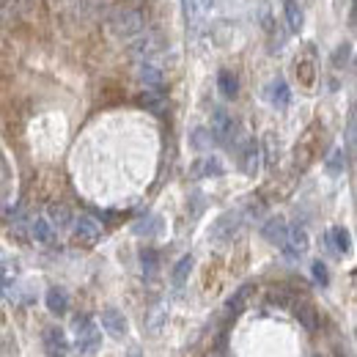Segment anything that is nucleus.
Here are the masks:
<instances>
[{
  "label": "nucleus",
  "instance_id": "obj_32",
  "mask_svg": "<svg viewBox=\"0 0 357 357\" xmlns=\"http://www.w3.org/2000/svg\"><path fill=\"white\" fill-rule=\"evenodd\" d=\"M143 269H146V275H154V269H157V253L154 250L143 253Z\"/></svg>",
  "mask_w": 357,
  "mask_h": 357
},
{
  "label": "nucleus",
  "instance_id": "obj_36",
  "mask_svg": "<svg viewBox=\"0 0 357 357\" xmlns=\"http://www.w3.org/2000/svg\"><path fill=\"white\" fill-rule=\"evenodd\" d=\"M206 357H220V355H206Z\"/></svg>",
  "mask_w": 357,
  "mask_h": 357
},
{
  "label": "nucleus",
  "instance_id": "obj_3",
  "mask_svg": "<svg viewBox=\"0 0 357 357\" xmlns=\"http://www.w3.org/2000/svg\"><path fill=\"white\" fill-rule=\"evenodd\" d=\"M209 132H212V140H215V143L234 146V140H236V135H239V124H236L225 110H218V113L212 116V127H209Z\"/></svg>",
  "mask_w": 357,
  "mask_h": 357
},
{
  "label": "nucleus",
  "instance_id": "obj_34",
  "mask_svg": "<svg viewBox=\"0 0 357 357\" xmlns=\"http://www.w3.org/2000/svg\"><path fill=\"white\" fill-rule=\"evenodd\" d=\"M14 11H17V8H14L8 0H0V25H3V22H6V20L14 14Z\"/></svg>",
  "mask_w": 357,
  "mask_h": 357
},
{
  "label": "nucleus",
  "instance_id": "obj_33",
  "mask_svg": "<svg viewBox=\"0 0 357 357\" xmlns=\"http://www.w3.org/2000/svg\"><path fill=\"white\" fill-rule=\"evenodd\" d=\"M313 278H316V280H319L321 286H327V280H330V275H327V267H324L321 261H316V264H313Z\"/></svg>",
  "mask_w": 357,
  "mask_h": 357
},
{
  "label": "nucleus",
  "instance_id": "obj_24",
  "mask_svg": "<svg viewBox=\"0 0 357 357\" xmlns=\"http://www.w3.org/2000/svg\"><path fill=\"white\" fill-rule=\"evenodd\" d=\"M283 11H286L289 28H291V31H300V28H303V8H300V3H297V0H286V3H283Z\"/></svg>",
  "mask_w": 357,
  "mask_h": 357
},
{
  "label": "nucleus",
  "instance_id": "obj_8",
  "mask_svg": "<svg viewBox=\"0 0 357 357\" xmlns=\"http://www.w3.org/2000/svg\"><path fill=\"white\" fill-rule=\"evenodd\" d=\"M99 324H102V330H105L110 338H124L127 330H130L127 316L119 311V308H105L102 316H99Z\"/></svg>",
  "mask_w": 357,
  "mask_h": 357
},
{
  "label": "nucleus",
  "instance_id": "obj_1",
  "mask_svg": "<svg viewBox=\"0 0 357 357\" xmlns=\"http://www.w3.org/2000/svg\"><path fill=\"white\" fill-rule=\"evenodd\" d=\"M107 28H110V33H113L116 39L132 42L137 33H143V31H146V22H143V17H140V11H137V8L119 6V8H113V11H110V17H107Z\"/></svg>",
  "mask_w": 357,
  "mask_h": 357
},
{
  "label": "nucleus",
  "instance_id": "obj_28",
  "mask_svg": "<svg viewBox=\"0 0 357 357\" xmlns=\"http://www.w3.org/2000/svg\"><path fill=\"white\" fill-rule=\"evenodd\" d=\"M344 165H347V162H344V149H341V146H335V149L330 151V157H327V171L335 176V174H341V171H344Z\"/></svg>",
  "mask_w": 357,
  "mask_h": 357
},
{
  "label": "nucleus",
  "instance_id": "obj_35",
  "mask_svg": "<svg viewBox=\"0 0 357 357\" xmlns=\"http://www.w3.org/2000/svg\"><path fill=\"white\" fill-rule=\"evenodd\" d=\"M127 357H143V352H140V347H130V352H127Z\"/></svg>",
  "mask_w": 357,
  "mask_h": 357
},
{
  "label": "nucleus",
  "instance_id": "obj_17",
  "mask_svg": "<svg viewBox=\"0 0 357 357\" xmlns=\"http://www.w3.org/2000/svg\"><path fill=\"white\" fill-rule=\"evenodd\" d=\"M14 289H17V264L11 261H0V291L3 297H14Z\"/></svg>",
  "mask_w": 357,
  "mask_h": 357
},
{
  "label": "nucleus",
  "instance_id": "obj_4",
  "mask_svg": "<svg viewBox=\"0 0 357 357\" xmlns=\"http://www.w3.org/2000/svg\"><path fill=\"white\" fill-rule=\"evenodd\" d=\"M245 225V215L242 212H225L218 218V223L212 225V239L215 242H231Z\"/></svg>",
  "mask_w": 357,
  "mask_h": 357
},
{
  "label": "nucleus",
  "instance_id": "obj_30",
  "mask_svg": "<svg viewBox=\"0 0 357 357\" xmlns=\"http://www.w3.org/2000/svg\"><path fill=\"white\" fill-rule=\"evenodd\" d=\"M162 321H165V311L162 308H154V311L146 316V324H149V333H160V327H162Z\"/></svg>",
  "mask_w": 357,
  "mask_h": 357
},
{
  "label": "nucleus",
  "instance_id": "obj_37",
  "mask_svg": "<svg viewBox=\"0 0 357 357\" xmlns=\"http://www.w3.org/2000/svg\"><path fill=\"white\" fill-rule=\"evenodd\" d=\"M311 357H321V355H311Z\"/></svg>",
  "mask_w": 357,
  "mask_h": 357
},
{
  "label": "nucleus",
  "instance_id": "obj_26",
  "mask_svg": "<svg viewBox=\"0 0 357 357\" xmlns=\"http://www.w3.org/2000/svg\"><path fill=\"white\" fill-rule=\"evenodd\" d=\"M327 239H330V245H333L338 253H347V250H349V245H352V242H349V231H347V228H333Z\"/></svg>",
  "mask_w": 357,
  "mask_h": 357
},
{
  "label": "nucleus",
  "instance_id": "obj_2",
  "mask_svg": "<svg viewBox=\"0 0 357 357\" xmlns=\"http://www.w3.org/2000/svg\"><path fill=\"white\" fill-rule=\"evenodd\" d=\"M99 344H102L99 324H93L91 316H77L75 319V352H77V357L96 355Z\"/></svg>",
  "mask_w": 357,
  "mask_h": 357
},
{
  "label": "nucleus",
  "instance_id": "obj_16",
  "mask_svg": "<svg viewBox=\"0 0 357 357\" xmlns=\"http://www.w3.org/2000/svg\"><path fill=\"white\" fill-rule=\"evenodd\" d=\"M45 218H47V223L52 225L55 231H61V228H69V225H72V212H69V206H63V204H50Z\"/></svg>",
  "mask_w": 357,
  "mask_h": 357
},
{
  "label": "nucleus",
  "instance_id": "obj_10",
  "mask_svg": "<svg viewBox=\"0 0 357 357\" xmlns=\"http://www.w3.org/2000/svg\"><path fill=\"white\" fill-rule=\"evenodd\" d=\"M157 50H160V42H157V36L151 31L137 33L132 42H130V55L137 58V61H151Z\"/></svg>",
  "mask_w": 357,
  "mask_h": 357
},
{
  "label": "nucleus",
  "instance_id": "obj_31",
  "mask_svg": "<svg viewBox=\"0 0 357 357\" xmlns=\"http://www.w3.org/2000/svg\"><path fill=\"white\" fill-rule=\"evenodd\" d=\"M349 55H352V47L349 45H341L335 50V55H333V63H335V69H344L347 63H349Z\"/></svg>",
  "mask_w": 357,
  "mask_h": 357
},
{
  "label": "nucleus",
  "instance_id": "obj_22",
  "mask_svg": "<svg viewBox=\"0 0 357 357\" xmlns=\"http://www.w3.org/2000/svg\"><path fill=\"white\" fill-rule=\"evenodd\" d=\"M294 313H297V319H300V324H305V330H316L319 327V313H316V308L313 305H308L305 300H300V305L294 308Z\"/></svg>",
  "mask_w": 357,
  "mask_h": 357
},
{
  "label": "nucleus",
  "instance_id": "obj_13",
  "mask_svg": "<svg viewBox=\"0 0 357 357\" xmlns=\"http://www.w3.org/2000/svg\"><path fill=\"white\" fill-rule=\"evenodd\" d=\"M225 168L223 162L218 160V157H204V160H198L195 165H192V171H190V176L192 178H209V176H223Z\"/></svg>",
  "mask_w": 357,
  "mask_h": 357
},
{
  "label": "nucleus",
  "instance_id": "obj_18",
  "mask_svg": "<svg viewBox=\"0 0 357 357\" xmlns=\"http://www.w3.org/2000/svg\"><path fill=\"white\" fill-rule=\"evenodd\" d=\"M269 99H272L275 107H289V102H291V91H289V83H286L283 77H278V80L272 83Z\"/></svg>",
  "mask_w": 357,
  "mask_h": 357
},
{
  "label": "nucleus",
  "instance_id": "obj_25",
  "mask_svg": "<svg viewBox=\"0 0 357 357\" xmlns=\"http://www.w3.org/2000/svg\"><path fill=\"white\" fill-rule=\"evenodd\" d=\"M140 105H143L146 110H151V113H162L165 96H162V91H146V93L140 96Z\"/></svg>",
  "mask_w": 357,
  "mask_h": 357
},
{
  "label": "nucleus",
  "instance_id": "obj_5",
  "mask_svg": "<svg viewBox=\"0 0 357 357\" xmlns=\"http://www.w3.org/2000/svg\"><path fill=\"white\" fill-rule=\"evenodd\" d=\"M137 80L146 91H162L165 86V69L151 58V61H140L137 63Z\"/></svg>",
  "mask_w": 357,
  "mask_h": 357
},
{
  "label": "nucleus",
  "instance_id": "obj_9",
  "mask_svg": "<svg viewBox=\"0 0 357 357\" xmlns=\"http://www.w3.org/2000/svg\"><path fill=\"white\" fill-rule=\"evenodd\" d=\"M75 239H77L80 245H96V242L102 239V223L93 220L91 215H80V218L75 220Z\"/></svg>",
  "mask_w": 357,
  "mask_h": 357
},
{
  "label": "nucleus",
  "instance_id": "obj_14",
  "mask_svg": "<svg viewBox=\"0 0 357 357\" xmlns=\"http://www.w3.org/2000/svg\"><path fill=\"white\" fill-rule=\"evenodd\" d=\"M286 234H289V223L283 220V218H269L264 228H261V236L267 239L269 245H283V239H286Z\"/></svg>",
  "mask_w": 357,
  "mask_h": 357
},
{
  "label": "nucleus",
  "instance_id": "obj_29",
  "mask_svg": "<svg viewBox=\"0 0 357 357\" xmlns=\"http://www.w3.org/2000/svg\"><path fill=\"white\" fill-rule=\"evenodd\" d=\"M135 231H137V234H149V236H151V234H157V231H160V218L149 215L146 220H140V223L135 225Z\"/></svg>",
  "mask_w": 357,
  "mask_h": 357
},
{
  "label": "nucleus",
  "instance_id": "obj_19",
  "mask_svg": "<svg viewBox=\"0 0 357 357\" xmlns=\"http://www.w3.org/2000/svg\"><path fill=\"white\" fill-rule=\"evenodd\" d=\"M31 234H33V239L42 242V245H52V242H55V228L47 223V218H36V220L31 223Z\"/></svg>",
  "mask_w": 357,
  "mask_h": 357
},
{
  "label": "nucleus",
  "instance_id": "obj_21",
  "mask_svg": "<svg viewBox=\"0 0 357 357\" xmlns=\"http://www.w3.org/2000/svg\"><path fill=\"white\" fill-rule=\"evenodd\" d=\"M218 89H220V93H223L225 99H234V96L239 93V80H236V75L223 69V72L218 75Z\"/></svg>",
  "mask_w": 357,
  "mask_h": 357
},
{
  "label": "nucleus",
  "instance_id": "obj_15",
  "mask_svg": "<svg viewBox=\"0 0 357 357\" xmlns=\"http://www.w3.org/2000/svg\"><path fill=\"white\" fill-rule=\"evenodd\" d=\"M45 303L47 308H50V313H55V316H63V313L69 311V294H66V289H58V286L47 289Z\"/></svg>",
  "mask_w": 357,
  "mask_h": 357
},
{
  "label": "nucleus",
  "instance_id": "obj_20",
  "mask_svg": "<svg viewBox=\"0 0 357 357\" xmlns=\"http://www.w3.org/2000/svg\"><path fill=\"white\" fill-rule=\"evenodd\" d=\"M181 6H184L187 20H190V22H198V20L212 8V0H181Z\"/></svg>",
  "mask_w": 357,
  "mask_h": 357
},
{
  "label": "nucleus",
  "instance_id": "obj_27",
  "mask_svg": "<svg viewBox=\"0 0 357 357\" xmlns=\"http://www.w3.org/2000/svg\"><path fill=\"white\" fill-rule=\"evenodd\" d=\"M190 140H192V146H195L198 151H206V149L215 143V140H212V132H209L206 127H198V130H192Z\"/></svg>",
  "mask_w": 357,
  "mask_h": 357
},
{
  "label": "nucleus",
  "instance_id": "obj_7",
  "mask_svg": "<svg viewBox=\"0 0 357 357\" xmlns=\"http://www.w3.org/2000/svg\"><path fill=\"white\" fill-rule=\"evenodd\" d=\"M42 347H45L47 357H66L69 355V338H66V333H63L58 324H52V327H47L45 330Z\"/></svg>",
  "mask_w": 357,
  "mask_h": 357
},
{
  "label": "nucleus",
  "instance_id": "obj_23",
  "mask_svg": "<svg viewBox=\"0 0 357 357\" xmlns=\"http://www.w3.org/2000/svg\"><path fill=\"white\" fill-rule=\"evenodd\" d=\"M190 272H192V256H181L176 261V267H174V272H171V280H174L176 289H181V286L187 283Z\"/></svg>",
  "mask_w": 357,
  "mask_h": 357
},
{
  "label": "nucleus",
  "instance_id": "obj_11",
  "mask_svg": "<svg viewBox=\"0 0 357 357\" xmlns=\"http://www.w3.org/2000/svg\"><path fill=\"white\" fill-rule=\"evenodd\" d=\"M239 160H242V171L248 176H256L259 168H261V146L256 140H248L242 146V151H239Z\"/></svg>",
  "mask_w": 357,
  "mask_h": 357
},
{
  "label": "nucleus",
  "instance_id": "obj_12",
  "mask_svg": "<svg viewBox=\"0 0 357 357\" xmlns=\"http://www.w3.org/2000/svg\"><path fill=\"white\" fill-rule=\"evenodd\" d=\"M253 294H256V286L253 283H245V286H239L231 297H228V303H225V308L228 313H234V316H239V313L245 311L248 305H250V300H253Z\"/></svg>",
  "mask_w": 357,
  "mask_h": 357
},
{
  "label": "nucleus",
  "instance_id": "obj_6",
  "mask_svg": "<svg viewBox=\"0 0 357 357\" xmlns=\"http://www.w3.org/2000/svg\"><path fill=\"white\" fill-rule=\"evenodd\" d=\"M308 245H311V239H308V234H305V228H289V234H286V239H283V253H286V259H303L305 253H308Z\"/></svg>",
  "mask_w": 357,
  "mask_h": 357
}]
</instances>
